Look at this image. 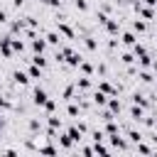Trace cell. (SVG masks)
<instances>
[{
  "label": "cell",
  "instance_id": "f546056e",
  "mask_svg": "<svg viewBox=\"0 0 157 157\" xmlns=\"http://www.w3.org/2000/svg\"><path fill=\"white\" fill-rule=\"evenodd\" d=\"M128 137H130L132 142H140V140H142V135H140L137 130H130V135H128Z\"/></svg>",
  "mask_w": 157,
  "mask_h": 157
},
{
  "label": "cell",
  "instance_id": "f6af8a7d",
  "mask_svg": "<svg viewBox=\"0 0 157 157\" xmlns=\"http://www.w3.org/2000/svg\"><path fill=\"white\" fill-rule=\"evenodd\" d=\"M152 69H155V74H157V59H155V61H152Z\"/></svg>",
  "mask_w": 157,
  "mask_h": 157
},
{
  "label": "cell",
  "instance_id": "60d3db41",
  "mask_svg": "<svg viewBox=\"0 0 157 157\" xmlns=\"http://www.w3.org/2000/svg\"><path fill=\"white\" fill-rule=\"evenodd\" d=\"M137 150H140V152H152V147H147V145H140V142H137Z\"/></svg>",
  "mask_w": 157,
  "mask_h": 157
},
{
  "label": "cell",
  "instance_id": "2e32d148",
  "mask_svg": "<svg viewBox=\"0 0 157 157\" xmlns=\"http://www.w3.org/2000/svg\"><path fill=\"white\" fill-rule=\"evenodd\" d=\"M105 29H108L110 34H118V32H120V27H118L115 20H108V22H105Z\"/></svg>",
  "mask_w": 157,
  "mask_h": 157
},
{
  "label": "cell",
  "instance_id": "1f68e13d",
  "mask_svg": "<svg viewBox=\"0 0 157 157\" xmlns=\"http://www.w3.org/2000/svg\"><path fill=\"white\" fill-rule=\"evenodd\" d=\"M12 49H15V52H22V49H25V44H22L20 39H12Z\"/></svg>",
  "mask_w": 157,
  "mask_h": 157
},
{
  "label": "cell",
  "instance_id": "d6a6232c",
  "mask_svg": "<svg viewBox=\"0 0 157 157\" xmlns=\"http://www.w3.org/2000/svg\"><path fill=\"white\" fill-rule=\"evenodd\" d=\"M120 59H123V64H132V61H135V56H132V54H123Z\"/></svg>",
  "mask_w": 157,
  "mask_h": 157
},
{
  "label": "cell",
  "instance_id": "9a60e30c",
  "mask_svg": "<svg viewBox=\"0 0 157 157\" xmlns=\"http://www.w3.org/2000/svg\"><path fill=\"white\" fill-rule=\"evenodd\" d=\"M59 142H61V147H64V150H69V147L74 145V140H71V135H69V132H64V135L59 137Z\"/></svg>",
  "mask_w": 157,
  "mask_h": 157
},
{
  "label": "cell",
  "instance_id": "4dcf8cb0",
  "mask_svg": "<svg viewBox=\"0 0 157 157\" xmlns=\"http://www.w3.org/2000/svg\"><path fill=\"white\" fill-rule=\"evenodd\" d=\"M76 10L86 12V10H88V2H86V0H76Z\"/></svg>",
  "mask_w": 157,
  "mask_h": 157
},
{
  "label": "cell",
  "instance_id": "277c9868",
  "mask_svg": "<svg viewBox=\"0 0 157 157\" xmlns=\"http://www.w3.org/2000/svg\"><path fill=\"white\" fill-rule=\"evenodd\" d=\"M12 78H15V83H20V86H27V81H29V74H25V71H15V74H12Z\"/></svg>",
  "mask_w": 157,
  "mask_h": 157
},
{
  "label": "cell",
  "instance_id": "c3c4849f",
  "mask_svg": "<svg viewBox=\"0 0 157 157\" xmlns=\"http://www.w3.org/2000/svg\"><path fill=\"white\" fill-rule=\"evenodd\" d=\"M155 15H157V12H155Z\"/></svg>",
  "mask_w": 157,
  "mask_h": 157
},
{
  "label": "cell",
  "instance_id": "ba28073f",
  "mask_svg": "<svg viewBox=\"0 0 157 157\" xmlns=\"http://www.w3.org/2000/svg\"><path fill=\"white\" fill-rule=\"evenodd\" d=\"M56 27H59V32H61V34H64V37H69V39H74V29H71V27H69V25H64V22H59V25H56Z\"/></svg>",
  "mask_w": 157,
  "mask_h": 157
},
{
  "label": "cell",
  "instance_id": "5bb4252c",
  "mask_svg": "<svg viewBox=\"0 0 157 157\" xmlns=\"http://www.w3.org/2000/svg\"><path fill=\"white\" fill-rule=\"evenodd\" d=\"M108 110H110L113 115L120 113V101H118V98H110V101H108Z\"/></svg>",
  "mask_w": 157,
  "mask_h": 157
},
{
  "label": "cell",
  "instance_id": "cb8c5ba5",
  "mask_svg": "<svg viewBox=\"0 0 157 157\" xmlns=\"http://www.w3.org/2000/svg\"><path fill=\"white\" fill-rule=\"evenodd\" d=\"M42 108H44L47 113H54V110H56V101H52V98H47V103H44Z\"/></svg>",
  "mask_w": 157,
  "mask_h": 157
},
{
  "label": "cell",
  "instance_id": "44dd1931",
  "mask_svg": "<svg viewBox=\"0 0 157 157\" xmlns=\"http://www.w3.org/2000/svg\"><path fill=\"white\" fill-rule=\"evenodd\" d=\"M32 64H37V66H42V69H44V66H47V59H44L42 54H34V56H32Z\"/></svg>",
  "mask_w": 157,
  "mask_h": 157
},
{
  "label": "cell",
  "instance_id": "8992f818",
  "mask_svg": "<svg viewBox=\"0 0 157 157\" xmlns=\"http://www.w3.org/2000/svg\"><path fill=\"white\" fill-rule=\"evenodd\" d=\"M110 145H113V147H118V150H125V140H123L118 132H113V135H110Z\"/></svg>",
  "mask_w": 157,
  "mask_h": 157
},
{
  "label": "cell",
  "instance_id": "7c38bea8",
  "mask_svg": "<svg viewBox=\"0 0 157 157\" xmlns=\"http://www.w3.org/2000/svg\"><path fill=\"white\" fill-rule=\"evenodd\" d=\"M120 42H123V44H128V47H132L137 39H135V34H132V32H125V34L120 37Z\"/></svg>",
  "mask_w": 157,
  "mask_h": 157
},
{
  "label": "cell",
  "instance_id": "7a4b0ae2",
  "mask_svg": "<svg viewBox=\"0 0 157 157\" xmlns=\"http://www.w3.org/2000/svg\"><path fill=\"white\" fill-rule=\"evenodd\" d=\"M0 52H2L5 59L12 56V52H15V49H12V37H2V39H0Z\"/></svg>",
  "mask_w": 157,
  "mask_h": 157
},
{
  "label": "cell",
  "instance_id": "74e56055",
  "mask_svg": "<svg viewBox=\"0 0 157 157\" xmlns=\"http://www.w3.org/2000/svg\"><path fill=\"white\" fill-rule=\"evenodd\" d=\"M0 108H10V101H7L2 93H0Z\"/></svg>",
  "mask_w": 157,
  "mask_h": 157
},
{
  "label": "cell",
  "instance_id": "4316f807",
  "mask_svg": "<svg viewBox=\"0 0 157 157\" xmlns=\"http://www.w3.org/2000/svg\"><path fill=\"white\" fill-rule=\"evenodd\" d=\"M140 66H152V56H150L147 52H145V54L140 56Z\"/></svg>",
  "mask_w": 157,
  "mask_h": 157
},
{
  "label": "cell",
  "instance_id": "d590c367",
  "mask_svg": "<svg viewBox=\"0 0 157 157\" xmlns=\"http://www.w3.org/2000/svg\"><path fill=\"white\" fill-rule=\"evenodd\" d=\"M71 96H74V86H66L64 88V98H71Z\"/></svg>",
  "mask_w": 157,
  "mask_h": 157
},
{
  "label": "cell",
  "instance_id": "83f0119b",
  "mask_svg": "<svg viewBox=\"0 0 157 157\" xmlns=\"http://www.w3.org/2000/svg\"><path fill=\"white\" fill-rule=\"evenodd\" d=\"M132 54H135V56H142V54H145V47L135 42V44H132Z\"/></svg>",
  "mask_w": 157,
  "mask_h": 157
},
{
  "label": "cell",
  "instance_id": "4fadbf2b",
  "mask_svg": "<svg viewBox=\"0 0 157 157\" xmlns=\"http://www.w3.org/2000/svg\"><path fill=\"white\" fill-rule=\"evenodd\" d=\"M98 91H103V93H108V96H115V93H118V91H115L110 83H105V81H103V83H98Z\"/></svg>",
  "mask_w": 157,
  "mask_h": 157
},
{
  "label": "cell",
  "instance_id": "d4e9b609",
  "mask_svg": "<svg viewBox=\"0 0 157 157\" xmlns=\"http://www.w3.org/2000/svg\"><path fill=\"white\" fill-rule=\"evenodd\" d=\"M93 152H96V155H108L110 150H108L105 145H101V142H96V145H93Z\"/></svg>",
  "mask_w": 157,
  "mask_h": 157
},
{
  "label": "cell",
  "instance_id": "f35d334b",
  "mask_svg": "<svg viewBox=\"0 0 157 157\" xmlns=\"http://www.w3.org/2000/svg\"><path fill=\"white\" fill-rule=\"evenodd\" d=\"M29 130L37 132V130H39V123H37V120H29Z\"/></svg>",
  "mask_w": 157,
  "mask_h": 157
},
{
  "label": "cell",
  "instance_id": "52a82bcc",
  "mask_svg": "<svg viewBox=\"0 0 157 157\" xmlns=\"http://www.w3.org/2000/svg\"><path fill=\"white\" fill-rule=\"evenodd\" d=\"M93 103H96V105H105V103H108V96H105L103 91H96V93H93Z\"/></svg>",
  "mask_w": 157,
  "mask_h": 157
},
{
  "label": "cell",
  "instance_id": "e0dca14e",
  "mask_svg": "<svg viewBox=\"0 0 157 157\" xmlns=\"http://www.w3.org/2000/svg\"><path fill=\"white\" fill-rule=\"evenodd\" d=\"M105 132L108 135H113V132H118V123L110 118V120H105Z\"/></svg>",
  "mask_w": 157,
  "mask_h": 157
},
{
  "label": "cell",
  "instance_id": "7402d4cb",
  "mask_svg": "<svg viewBox=\"0 0 157 157\" xmlns=\"http://www.w3.org/2000/svg\"><path fill=\"white\" fill-rule=\"evenodd\" d=\"M76 88H81V91H86V88H91V81H88V78L83 76V78H78V81H76Z\"/></svg>",
  "mask_w": 157,
  "mask_h": 157
},
{
  "label": "cell",
  "instance_id": "bcb514c9",
  "mask_svg": "<svg viewBox=\"0 0 157 157\" xmlns=\"http://www.w3.org/2000/svg\"><path fill=\"white\" fill-rule=\"evenodd\" d=\"M0 123H2V113H0Z\"/></svg>",
  "mask_w": 157,
  "mask_h": 157
},
{
  "label": "cell",
  "instance_id": "3957f363",
  "mask_svg": "<svg viewBox=\"0 0 157 157\" xmlns=\"http://www.w3.org/2000/svg\"><path fill=\"white\" fill-rule=\"evenodd\" d=\"M32 49H34V54H42V52L47 49V39H42V37H32Z\"/></svg>",
  "mask_w": 157,
  "mask_h": 157
},
{
  "label": "cell",
  "instance_id": "5b68a950",
  "mask_svg": "<svg viewBox=\"0 0 157 157\" xmlns=\"http://www.w3.org/2000/svg\"><path fill=\"white\" fill-rule=\"evenodd\" d=\"M59 128H61V120H59L56 115H49V135H54Z\"/></svg>",
  "mask_w": 157,
  "mask_h": 157
},
{
  "label": "cell",
  "instance_id": "7bdbcfd3",
  "mask_svg": "<svg viewBox=\"0 0 157 157\" xmlns=\"http://www.w3.org/2000/svg\"><path fill=\"white\" fill-rule=\"evenodd\" d=\"M12 5H15V7H22V5H25V0H12Z\"/></svg>",
  "mask_w": 157,
  "mask_h": 157
},
{
  "label": "cell",
  "instance_id": "9c48e42d",
  "mask_svg": "<svg viewBox=\"0 0 157 157\" xmlns=\"http://www.w3.org/2000/svg\"><path fill=\"white\" fill-rule=\"evenodd\" d=\"M66 61H69V66H78L83 59H81V54H76V52H71L69 56H66Z\"/></svg>",
  "mask_w": 157,
  "mask_h": 157
},
{
  "label": "cell",
  "instance_id": "8d00e7d4",
  "mask_svg": "<svg viewBox=\"0 0 157 157\" xmlns=\"http://www.w3.org/2000/svg\"><path fill=\"white\" fill-rule=\"evenodd\" d=\"M66 110H69V115H78V105H74V103H71Z\"/></svg>",
  "mask_w": 157,
  "mask_h": 157
},
{
  "label": "cell",
  "instance_id": "b9f144b4",
  "mask_svg": "<svg viewBox=\"0 0 157 157\" xmlns=\"http://www.w3.org/2000/svg\"><path fill=\"white\" fill-rule=\"evenodd\" d=\"M0 22H7V15H5V10L0 7Z\"/></svg>",
  "mask_w": 157,
  "mask_h": 157
},
{
  "label": "cell",
  "instance_id": "8fae6325",
  "mask_svg": "<svg viewBox=\"0 0 157 157\" xmlns=\"http://www.w3.org/2000/svg\"><path fill=\"white\" fill-rule=\"evenodd\" d=\"M130 118H132V120H142V105L135 103V105L130 108Z\"/></svg>",
  "mask_w": 157,
  "mask_h": 157
},
{
  "label": "cell",
  "instance_id": "7dc6e473",
  "mask_svg": "<svg viewBox=\"0 0 157 157\" xmlns=\"http://www.w3.org/2000/svg\"><path fill=\"white\" fill-rule=\"evenodd\" d=\"M0 130H2V123H0Z\"/></svg>",
  "mask_w": 157,
  "mask_h": 157
},
{
  "label": "cell",
  "instance_id": "d6986e66",
  "mask_svg": "<svg viewBox=\"0 0 157 157\" xmlns=\"http://www.w3.org/2000/svg\"><path fill=\"white\" fill-rule=\"evenodd\" d=\"M39 152H42V155H56L59 150H56L54 145H42V147H39Z\"/></svg>",
  "mask_w": 157,
  "mask_h": 157
},
{
  "label": "cell",
  "instance_id": "ffe728a7",
  "mask_svg": "<svg viewBox=\"0 0 157 157\" xmlns=\"http://www.w3.org/2000/svg\"><path fill=\"white\" fill-rule=\"evenodd\" d=\"M132 29H135V32H145V29H147L145 20H135V22H132Z\"/></svg>",
  "mask_w": 157,
  "mask_h": 157
},
{
  "label": "cell",
  "instance_id": "484cf974",
  "mask_svg": "<svg viewBox=\"0 0 157 157\" xmlns=\"http://www.w3.org/2000/svg\"><path fill=\"white\" fill-rule=\"evenodd\" d=\"M44 39H47V44H59V34H56V32H49Z\"/></svg>",
  "mask_w": 157,
  "mask_h": 157
},
{
  "label": "cell",
  "instance_id": "6da1fadb",
  "mask_svg": "<svg viewBox=\"0 0 157 157\" xmlns=\"http://www.w3.org/2000/svg\"><path fill=\"white\" fill-rule=\"evenodd\" d=\"M47 98H49V96H47V91H44V88H39V86H37V88L32 91V103H34V105H44V103H47Z\"/></svg>",
  "mask_w": 157,
  "mask_h": 157
},
{
  "label": "cell",
  "instance_id": "836d02e7",
  "mask_svg": "<svg viewBox=\"0 0 157 157\" xmlns=\"http://www.w3.org/2000/svg\"><path fill=\"white\" fill-rule=\"evenodd\" d=\"M103 137H105V135H103V130H93V140H96V142H101Z\"/></svg>",
  "mask_w": 157,
  "mask_h": 157
},
{
  "label": "cell",
  "instance_id": "ee69618b",
  "mask_svg": "<svg viewBox=\"0 0 157 157\" xmlns=\"http://www.w3.org/2000/svg\"><path fill=\"white\" fill-rule=\"evenodd\" d=\"M145 2H147L150 7H157V0H145Z\"/></svg>",
  "mask_w": 157,
  "mask_h": 157
},
{
  "label": "cell",
  "instance_id": "ab89813d",
  "mask_svg": "<svg viewBox=\"0 0 157 157\" xmlns=\"http://www.w3.org/2000/svg\"><path fill=\"white\" fill-rule=\"evenodd\" d=\"M140 78H142V81H145V83H150V81H152V76H150V74H145V71H142V74H140Z\"/></svg>",
  "mask_w": 157,
  "mask_h": 157
},
{
  "label": "cell",
  "instance_id": "ac0fdd59",
  "mask_svg": "<svg viewBox=\"0 0 157 157\" xmlns=\"http://www.w3.org/2000/svg\"><path fill=\"white\" fill-rule=\"evenodd\" d=\"M69 135H71V140H74V142H78V140H81V135H83V132H81V130H78V125H74V128H69Z\"/></svg>",
  "mask_w": 157,
  "mask_h": 157
},
{
  "label": "cell",
  "instance_id": "f1b7e54d",
  "mask_svg": "<svg viewBox=\"0 0 157 157\" xmlns=\"http://www.w3.org/2000/svg\"><path fill=\"white\" fill-rule=\"evenodd\" d=\"M78 66H81V71H83V74H91V71H93V66H91L88 61H81Z\"/></svg>",
  "mask_w": 157,
  "mask_h": 157
},
{
  "label": "cell",
  "instance_id": "e575fe53",
  "mask_svg": "<svg viewBox=\"0 0 157 157\" xmlns=\"http://www.w3.org/2000/svg\"><path fill=\"white\" fill-rule=\"evenodd\" d=\"M86 47H88V49L93 52V49H96V39H91V37H86Z\"/></svg>",
  "mask_w": 157,
  "mask_h": 157
},
{
  "label": "cell",
  "instance_id": "603a6c76",
  "mask_svg": "<svg viewBox=\"0 0 157 157\" xmlns=\"http://www.w3.org/2000/svg\"><path fill=\"white\" fill-rule=\"evenodd\" d=\"M132 103H137V105H142V108H145V105H147V98H145L142 93H135V96H132Z\"/></svg>",
  "mask_w": 157,
  "mask_h": 157
},
{
  "label": "cell",
  "instance_id": "30bf717a",
  "mask_svg": "<svg viewBox=\"0 0 157 157\" xmlns=\"http://www.w3.org/2000/svg\"><path fill=\"white\" fill-rule=\"evenodd\" d=\"M27 74H29V78H42V66H37V64H32V66L27 69Z\"/></svg>",
  "mask_w": 157,
  "mask_h": 157
}]
</instances>
